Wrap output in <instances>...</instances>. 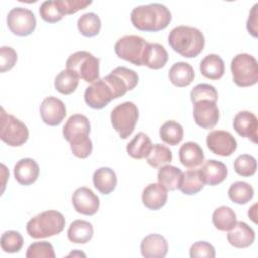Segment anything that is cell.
I'll return each mask as SVG.
<instances>
[{"instance_id": "6da1fadb", "label": "cell", "mask_w": 258, "mask_h": 258, "mask_svg": "<svg viewBox=\"0 0 258 258\" xmlns=\"http://www.w3.org/2000/svg\"><path fill=\"white\" fill-rule=\"evenodd\" d=\"M130 19L138 30L155 32L167 27L171 21V13L165 5L151 3L133 8Z\"/></svg>"}, {"instance_id": "7a4b0ae2", "label": "cell", "mask_w": 258, "mask_h": 258, "mask_svg": "<svg viewBox=\"0 0 258 258\" xmlns=\"http://www.w3.org/2000/svg\"><path fill=\"white\" fill-rule=\"evenodd\" d=\"M168 44L181 56L191 58L198 56L203 51L205 36L196 27L179 25L169 32Z\"/></svg>"}, {"instance_id": "3957f363", "label": "cell", "mask_w": 258, "mask_h": 258, "mask_svg": "<svg viewBox=\"0 0 258 258\" xmlns=\"http://www.w3.org/2000/svg\"><path fill=\"white\" fill-rule=\"evenodd\" d=\"M64 225L66 220L61 213L48 210L31 218L26 224V231L31 238L41 239L59 234Z\"/></svg>"}, {"instance_id": "277c9868", "label": "cell", "mask_w": 258, "mask_h": 258, "mask_svg": "<svg viewBox=\"0 0 258 258\" xmlns=\"http://www.w3.org/2000/svg\"><path fill=\"white\" fill-rule=\"evenodd\" d=\"M66 67L86 83L93 84L99 80L100 59L89 51L81 50L72 53L67 59Z\"/></svg>"}, {"instance_id": "5b68a950", "label": "cell", "mask_w": 258, "mask_h": 258, "mask_svg": "<svg viewBox=\"0 0 258 258\" xmlns=\"http://www.w3.org/2000/svg\"><path fill=\"white\" fill-rule=\"evenodd\" d=\"M234 83L242 88L250 87L258 82V63L249 53H239L231 61Z\"/></svg>"}, {"instance_id": "8992f818", "label": "cell", "mask_w": 258, "mask_h": 258, "mask_svg": "<svg viewBox=\"0 0 258 258\" xmlns=\"http://www.w3.org/2000/svg\"><path fill=\"white\" fill-rule=\"evenodd\" d=\"M139 111L133 102H124L117 105L111 112V123L122 139L128 138L134 131L138 121Z\"/></svg>"}, {"instance_id": "52a82bcc", "label": "cell", "mask_w": 258, "mask_h": 258, "mask_svg": "<svg viewBox=\"0 0 258 258\" xmlns=\"http://www.w3.org/2000/svg\"><path fill=\"white\" fill-rule=\"evenodd\" d=\"M0 120V138L3 142L9 146L18 147L27 141L29 131L22 121L13 115L6 113L4 108H1Z\"/></svg>"}, {"instance_id": "ba28073f", "label": "cell", "mask_w": 258, "mask_h": 258, "mask_svg": "<svg viewBox=\"0 0 258 258\" xmlns=\"http://www.w3.org/2000/svg\"><path fill=\"white\" fill-rule=\"evenodd\" d=\"M149 42L138 35H124L119 38L114 46L118 57L135 66H143V56Z\"/></svg>"}, {"instance_id": "9c48e42d", "label": "cell", "mask_w": 258, "mask_h": 258, "mask_svg": "<svg viewBox=\"0 0 258 258\" xmlns=\"http://www.w3.org/2000/svg\"><path fill=\"white\" fill-rule=\"evenodd\" d=\"M103 79L111 87L115 99L124 96L128 91L133 90L138 84L137 73L125 67L115 68Z\"/></svg>"}, {"instance_id": "30bf717a", "label": "cell", "mask_w": 258, "mask_h": 258, "mask_svg": "<svg viewBox=\"0 0 258 258\" xmlns=\"http://www.w3.org/2000/svg\"><path fill=\"white\" fill-rule=\"evenodd\" d=\"M91 125L89 119L82 114L72 115L62 128V135L71 146H77L90 141Z\"/></svg>"}, {"instance_id": "8fae6325", "label": "cell", "mask_w": 258, "mask_h": 258, "mask_svg": "<svg viewBox=\"0 0 258 258\" xmlns=\"http://www.w3.org/2000/svg\"><path fill=\"white\" fill-rule=\"evenodd\" d=\"M7 25L10 31L17 36H28L36 27V18L27 8H12L7 15Z\"/></svg>"}, {"instance_id": "7c38bea8", "label": "cell", "mask_w": 258, "mask_h": 258, "mask_svg": "<svg viewBox=\"0 0 258 258\" xmlns=\"http://www.w3.org/2000/svg\"><path fill=\"white\" fill-rule=\"evenodd\" d=\"M84 99L89 107L93 109H103L115 98L111 87L104 79H99L86 89Z\"/></svg>"}, {"instance_id": "4fadbf2b", "label": "cell", "mask_w": 258, "mask_h": 258, "mask_svg": "<svg viewBox=\"0 0 258 258\" xmlns=\"http://www.w3.org/2000/svg\"><path fill=\"white\" fill-rule=\"evenodd\" d=\"M194 120L204 129H213L220 118L217 102L211 100H200L194 103Z\"/></svg>"}, {"instance_id": "5bb4252c", "label": "cell", "mask_w": 258, "mask_h": 258, "mask_svg": "<svg viewBox=\"0 0 258 258\" xmlns=\"http://www.w3.org/2000/svg\"><path fill=\"white\" fill-rule=\"evenodd\" d=\"M207 146L215 154L230 156L237 148V141L234 136L223 130H214L207 136Z\"/></svg>"}, {"instance_id": "9a60e30c", "label": "cell", "mask_w": 258, "mask_h": 258, "mask_svg": "<svg viewBox=\"0 0 258 258\" xmlns=\"http://www.w3.org/2000/svg\"><path fill=\"white\" fill-rule=\"evenodd\" d=\"M72 203L75 210L86 216L95 215L100 207V200L91 188L86 186L79 187L72 197Z\"/></svg>"}, {"instance_id": "2e32d148", "label": "cell", "mask_w": 258, "mask_h": 258, "mask_svg": "<svg viewBox=\"0 0 258 258\" xmlns=\"http://www.w3.org/2000/svg\"><path fill=\"white\" fill-rule=\"evenodd\" d=\"M42 121L49 126H56L61 123L67 115L63 102L55 97H46L39 108Z\"/></svg>"}, {"instance_id": "e0dca14e", "label": "cell", "mask_w": 258, "mask_h": 258, "mask_svg": "<svg viewBox=\"0 0 258 258\" xmlns=\"http://www.w3.org/2000/svg\"><path fill=\"white\" fill-rule=\"evenodd\" d=\"M234 130L242 137L248 138L253 143H257L258 120L250 111H240L236 114L233 121Z\"/></svg>"}, {"instance_id": "ac0fdd59", "label": "cell", "mask_w": 258, "mask_h": 258, "mask_svg": "<svg viewBox=\"0 0 258 258\" xmlns=\"http://www.w3.org/2000/svg\"><path fill=\"white\" fill-rule=\"evenodd\" d=\"M227 239L236 248H247L253 244L255 232L247 223L239 221L228 231Z\"/></svg>"}, {"instance_id": "d6986e66", "label": "cell", "mask_w": 258, "mask_h": 258, "mask_svg": "<svg viewBox=\"0 0 258 258\" xmlns=\"http://www.w3.org/2000/svg\"><path fill=\"white\" fill-rule=\"evenodd\" d=\"M168 250L166 239L159 234H149L140 244V251L145 258H163Z\"/></svg>"}, {"instance_id": "ffe728a7", "label": "cell", "mask_w": 258, "mask_h": 258, "mask_svg": "<svg viewBox=\"0 0 258 258\" xmlns=\"http://www.w3.org/2000/svg\"><path fill=\"white\" fill-rule=\"evenodd\" d=\"M199 170L204 183L209 185L220 184L228 175L227 166L223 162L216 159H209L205 161L202 168Z\"/></svg>"}, {"instance_id": "44dd1931", "label": "cell", "mask_w": 258, "mask_h": 258, "mask_svg": "<svg viewBox=\"0 0 258 258\" xmlns=\"http://www.w3.org/2000/svg\"><path fill=\"white\" fill-rule=\"evenodd\" d=\"M39 175V166L32 158H21L14 166V176L18 183L30 185Z\"/></svg>"}, {"instance_id": "7402d4cb", "label": "cell", "mask_w": 258, "mask_h": 258, "mask_svg": "<svg viewBox=\"0 0 258 258\" xmlns=\"http://www.w3.org/2000/svg\"><path fill=\"white\" fill-rule=\"evenodd\" d=\"M180 163L187 168H196L204 163L205 154L202 147L192 141L183 143L178 151Z\"/></svg>"}, {"instance_id": "603a6c76", "label": "cell", "mask_w": 258, "mask_h": 258, "mask_svg": "<svg viewBox=\"0 0 258 258\" xmlns=\"http://www.w3.org/2000/svg\"><path fill=\"white\" fill-rule=\"evenodd\" d=\"M166 202L167 190L160 183H150L142 191V203L149 210H159Z\"/></svg>"}, {"instance_id": "cb8c5ba5", "label": "cell", "mask_w": 258, "mask_h": 258, "mask_svg": "<svg viewBox=\"0 0 258 258\" xmlns=\"http://www.w3.org/2000/svg\"><path fill=\"white\" fill-rule=\"evenodd\" d=\"M169 81L178 88L187 87L195 79V71L192 67L184 61H177L171 66L168 72Z\"/></svg>"}, {"instance_id": "d4e9b609", "label": "cell", "mask_w": 258, "mask_h": 258, "mask_svg": "<svg viewBox=\"0 0 258 258\" xmlns=\"http://www.w3.org/2000/svg\"><path fill=\"white\" fill-rule=\"evenodd\" d=\"M168 59V53L159 43H148L143 56V66L152 70L163 68Z\"/></svg>"}, {"instance_id": "484cf974", "label": "cell", "mask_w": 258, "mask_h": 258, "mask_svg": "<svg viewBox=\"0 0 258 258\" xmlns=\"http://www.w3.org/2000/svg\"><path fill=\"white\" fill-rule=\"evenodd\" d=\"M94 186L103 195H109L117 185V176L110 167H100L93 174Z\"/></svg>"}, {"instance_id": "4316f807", "label": "cell", "mask_w": 258, "mask_h": 258, "mask_svg": "<svg viewBox=\"0 0 258 258\" xmlns=\"http://www.w3.org/2000/svg\"><path fill=\"white\" fill-rule=\"evenodd\" d=\"M200 71L204 77L210 80H219L225 73L224 60L220 55L210 53L202 59L200 63Z\"/></svg>"}, {"instance_id": "83f0119b", "label": "cell", "mask_w": 258, "mask_h": 258, "mask_svg": "<svg viewBox=\"0 0 258 258\" xmlns=\"http://www.w3.org/2000/svg\"><path fill=\"white\" fill-rule=\"evenodd\" d=\"M94 235V229L90 222L85 220H76L71 223L68 229V238L76 244H85L89 242Z\"/></svg>"}, {"instance_id": "f1b7e54d", "label": "cell", "mask_w": 258, "mask_h": 258, "mask_svg": "<svg viewBox=\"0 0 258 258\" xmlns=\"http://www.w3.org/2000/svg\"><path fill=\"white\" fill-rule=\"evenodd\" d=\"M182 177V171L173 165H163L157 173L158 183H160L166 190H175L178 188Z\"/></svg>"}, {"instance_id": "f546056e", "label": "cell", "mask_w": 258, "mask_h": 258, "mask_svg": "<svg viewBox=\"0 0 258 258\" xmlns=\"http://www.w3.org/2000/svg\"><path fill=\"white\" fill-rule=\"evenodd\" d=\"M152 147L151 140L143 132H139L134 136V138L127 144L126 151L132 158L142 159L147 157L150 149Z\"/></svg>"}, {"instance_id": "4dcf8cb0", "label": "cell", "mask_w": 258, "mask_h": 258, "mask_svg": "<svg viewBox=\"0 0 258 258\" xmlns=\"http://www.w3.org/2000/svg\"><path fill=\"white\" fill-rule=\"evenodd\" d=\"M205 183L202 179L199 169H189L182 172V177L178 186V189L187 196L196 195L201 191Z\"/></svg>"}, {"instance_id": "1f68e13d", "label": "cell", "mask_w": 258, "mask_h": 258, "mask_svg": "<svg viewBox=\"0 0 258 258\" xmlns=\"http://www.w3.org/2000/svg\"><path fill=\"white\" fill-rule=\"evenodd\" d=\"M79 79L78 75L73 71L62 70L54 79V88L62 95H70L78 88Z\"/></svg>"}, {"instance_id": "d6a6232c", "label": "cell", "mask_w": 258, "mask_h": 258, "mask_svg": "<svg viewBox=\"0 0 258 258\" xmlns=\"http://www.w3.org/2000/svg\"><path fill=\"white\" fill-rule=\"evenodd\" d=\"M159 136L163 142L168 145L175 146L183 138L182 126L173 120L164 122L159 129Z\"/></svg>"}, {"instance_id": "836d02e7", "label": "cell", "mask_w": 258, "mask_h": 258, "mask_svg": "<svg viewBox=\"0 0 258 258\" xmlns=\"http://www.w3.org/2000/svg\"><path fill=\"white\" fill-rule=\"evenodd\" d=\"M213 224L220 231H229L237 222L235 212L227 206L217 208L212 216Z\"/></svg>"}, {"instance_id": "e575fe53", "label": "cell", "mask_w": 258, "mask_h": 258, "mask_svg": "<svg viewBox=\"0 0 258 258\" xmlns=\"http://www.w3.org/2000/svg\"><path fill=\"white\" fill-rule=\"evenodd\" d=\"M78 29L82 35L86 37H93L99 34L101 29V19L94 12L83 14L78 19Z\"/></svg>"}, {"instance_id": "d590c367", "label": "cell", "mask_w": 258, "mask_h": 258, "mask_svg": "<svg viewBox=\"0 0 258 258\" xmlns=\"http://www.w3.org/2000/svg\"><path fill=\"white\" fill-rule=\"evenodd\" d=\"M228 196L233 203L238 205H245L252 200L254 196V189L248 182L236 181L230 185Z\"/></svg>"}, {"instance_id": "8d00e7d4", "label": "cell", "mask_w": 258, "mask_h": 258, "mask_svg": "<svg viewBox=\"0 0 258 258\" xmlns=\"http://www.w3.org/2000/svg\"><path fill=\"white\" fill-rule=\"evenodd\" d=\"M146 159L150 166L156 168L169 163L172 160V153L167 146L156 143L152 145Z\"/></svg>"}, {"instance_id": "74e56055", "label": "cell", "mask_w": 258, "mask_h": 258, "mask_svg": "<svg viewBox=\"0 0 258 258\" xmlns=\"http://www.w3.org/2000/svg\"><path fill=\"white\" fill-rule=\"evenodd\" d=\"M23 237L17 231H6L2 234L0 239L1 248L7 253H16L21 250L23 246Z\"/></svg>"}, {"instance_id": "f35d334b", "label": "cell", "mask_w": 258, "mask_h": 258, "mask_svg": "<svg viewBox=\"0 0 258 258\" xmlns=\"http://www.w3.org/2000/svg\"><path fill=\"white\" fill-rule=\"evenodd\" d=\"M40 17L48 23H55L62 19L64 16L61 12L57 0H48L44 1L39 8Z\"/></svg>"}, {"instance_id": "ab89813d", "label": "cell", "mask_w": 258, "mask_h": 258, "mask_svg": "<svg viewBox=\"0 0 258 258\" xmlns=\"http://www.w3.org/2000/svg\"><path fill=\"white\" fill-rule=\"evenodd\" d=\"M234 169L241 176H251L256 172V159L249 154H241L234 161Z\"/></svg>"}, {"instance_id": "60d3db41", "label": "cell", "mask_w": 258, "mask_h": 258, "mask_svg": "<svg viewBox=\"0 0 258 258\" xmlns=\"http://www.w3.org/2000/svg\"><path fill=\"white\" fill-rule=\"evenodd\" d=\"M25 256L27 258H54L55 253L49 242L41 241L29 245Z\"/></svg>"}, {"instance_id": "b9f144b4", "label": "cell", "mask_w": 258, "mask_h": 258, "mask_svg": "<svg viewBox=\"0 0 258 258\" xmlns=\"http://www.w3.org/2000/svg\"><path fill=\"white\" fill-rule=\"evenodd\" d=\"M200 100L218 101V92L214 86L209 84H199L190 91V101L194 103Z\"/></svg>"}, {"instance_id": "7bdbcfd3", "label": "cell", "mask_w": 258, "mask_h": 258, "mask_svg": "<svg viewBox=\"0 0 258 258\" xmlns=\"http://www.w3.org/2000/svg\"><path fill=\"white\" fill-rule=\"evenodd\" d=\"M189 256L191 258H198V257L214 258L216 256V251L214 246L209 242L198 241L191 245L189 249Z\"/></svg>"}, {"instance_id": "ee69618b", "label": "cell", "mask_w": 258, "mask_h": 258, "mask_svg": "<svg viewBox=\"0 0 258 258\" xmlns=\"http://www.w3.org/2000/svg\"><path fill=\"white\" fill-rule=\"evenodd\" d=\"M17 61V53L10 46L0 47V72L5 73L11 70Z\"/></svg>"}, {"instance_id": "f6af8a7d", "label": "cell", "mask_w": 258, "mask_h": 258, "mask_svg": "<svg viewBox=\"0 0 258 258\" xmlns=\"http://www.w3.org/2000/svg\"><path fill=\"white\" fill-rule=\"evenodd\" d=\"M63 15H70L83 10L92 4V1L86 0H57Z\"/></svg>"}, {"instance_id": "bcb514c9", "label": "cell", "mask_w": 258, "mask_h": 258, "mask_svg": "<svg viewBox=\"0 0 258 258\" xmlns=\"http://www.w3.org/2000/svg\"><path fill=\"white\" fill-rule=\"evenodd\" d=\"M257 7L258 3L252 7L247 20V30L253 37H257Z\"/></svg>"}]
</instances>
